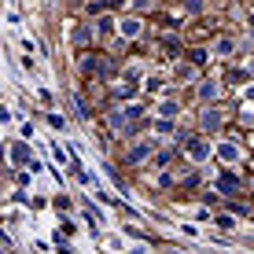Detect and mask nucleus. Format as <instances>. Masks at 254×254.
<instances>
[{
  "instance_id": "3",
  "label": "nucleus",
  "mask_w": 254,
  "mask_h": 254,
  "mask_svg": "<svg viewBox=\"0 0 254 254\" xmlns=\"http://www.w3.org/2000/svg\"><path fill=\"white\" fill-rule=\"evenodd\" d=\"M203 129H206V133H217V129H221V115H217L214 107L203 111Z\"/></svg>"
},
{
  "instance_id": "15",
  "label": "nucleus",
  "mask_w": 254,
  "mask_h": 254,
  "mask_svg": "<svg viewBox=\"0 0 254 254\" xmlns=\"http://www.w3.org/2000/svg\"><path fill=\"white\" fill-rule=\"evenodd\" d=\"M162 48L170 52V56H177V52H181V45H177V41H173V37H166V41H162Z\"/></svg>"
},
{
  "instance_id": "8",
  "label": "nucleus",
  "mask_w": 254,
  "mask_h": 254,
  "mask_svg": "<svg viewBox=\"0 0 254 254\" xmlns=\"http://www.w3.org/2000/svg\"><path fill=\"white\" fill-rule=\"evenodd\" d=\"M217 92H221V89H217V81H203V85H199V96H203V100H214Z\"/></svg>"
},
{
  "instance_id": "5",
  "label": "nucleus",
  "mask_w": 254,
  "mask_h": 254,
  "mask_svg": "<svg viewBox=\"0 0 254 254\" xmlns=\"http://www.w3.org/2000/svg\"><path fill=\"white\" fill-rule=\"evenodd\" d=\"M81 70H85V74H103L107 63H103V59H81Z\"/></svg>"
},
{
  "instance_id": "10",
  "label": "nucleus",
  "mask_w": 254,
  "mask_h": 254,
  "mask_svg": "<svg viewBox=\"0 0 254 254\" xmlns=\"http://www.w3.org/2000/svg\"><path fill=\"white\" fill-rule=\"evenodd\" d=\"M191 74H195V70H191L188 63H181L177 70H173V77H177V81H191Z\"/></svg>"
},
{
  "instance_id": "6",
  "label": "nucleus",
  "mask_w": 254,
  "mask_h": 254,
  "mask_svg": "<svg viewBox=\"0 0 254 254\" xmlns=\"http://www.w3.org/2000/svg\"><path fill=\"white\" fill-rule=\"evenodd\" d=\"M217 155H221V162H236V159H240V147H236V144H221Z\"/></svg>"
},
{
  "instance_id": "2",
  "label": "nucleus",
  "mask_w": 254,
  "mask_h": 254,
  "mask_svg": "<svg viewBox=\"0 0 254 254\" xmlns=\"http://www.w3.org/2000/svg\"><path fill=\"white\" fill-rule=\"evenodd\" d=\"M7 162H11V166L30 162V147H26V144H11V147H7Z\"/></svg>"
},
{
  "instance_id": "9",
  "label": "nucleus",
  "mask_w": 254,
  "mask_h": 254,
  "mask_svg": "<svg viewBox=\"0 0 254 254\" xmlns=\"http://www.w3.org/2000/svg\"><path fill=\"white\" fill-rule=\"evenodd\" d=\"M147 151H151V144H140V147H133V151H129V162H140V159H147Z\"/></svg>"
},
{
  "instance_id": "14",
  "label": "nucleus",
  "mask_w": 254,
  "mask_h": 254,
  "mask_svg": "<svg viewBox=\"0 0 254 254\" xmlns=\"http://www.w3.org/2000/svg\"><path fill=\"white\" fill-rule=\"evenodd\" d=\"M229 81H232V85H243V81H247V70H232Z\"/></svg>"
},
{
  "instance_id": "16",
  "label": "nucleus",
  "mask_w": 254,
  "mask_h": 254,
  "mask_svg": "<svg viewBox=\"0 0 254 254\" xmlns=\"http://www.w3.org/2000/svg\"><path fill=\"white\" fill-rule=\"evenodd\" d=\"M52 155H56V162H59V166H66V151H63L59 144H52Z\"/></svg>"
},
{
  "instance_id": "11",
  "label": "nucleus",
  "mask_w": 254,
  "mask_h": 254,
  "mask_svg": "<svg viewBox=\"0 0 254 254\" xmlns=\"http://www.w3.org/2000/svg\"><path fill=\"white\" fill-rule=\"evenodd\" d=\"M177 111H181V107H177V103H173V100L159 103V115H162V118H173V115H177Z\"/></svg>"
},
{
  "instance_id": "13",
  "label": "nucleus",
  "mask_w": 254,
  "mask_h": 254,
  "mask_svg": "<svg viewBox=\"0 0 254 254\" xmlns=\"http://www.w3.org/2000/svg\"><path fill=\"white\" fill-rule=\"evenodd\" d=\"M232 188H236V177H232V173H225V177H221V191H225V195H229Z\"/></svg>"
},
{
  "instance_id": "19",
  "label": "nucleus",
  "mask_w": 254,
  "mask_h": 254,
  "mask_svg": "<svg viewBox=\"0 0 254 254\" xmlns=\"http://www.w3.org/2000/svg\"><path fill=\"white\" fill-rule=\"evenodd\" d=\"M133 4H136V7H147V4H151V0H133Z\"/></svg>"
},
{
  "instance_id": "17",
  "label": "nucleus",
  "mask_w": 254,
  "mask_h": 254,
  "mask_svg": "<svg viewBox=\"0 0 254 254\" xmlns=\"http://www.w3.org/2000/svg\"><path fill=\"white\" fill-rule=\"evenodd\" d=\"M77 41H81V45H85V41H92V26H81V30H77Z\"/></svg>"
},
{
  "instance_id": "4",
  "label": "nucleus",
  "mask_w": 254,
  "mask_h": 254,
  "mask_svg": "<svg viewBox=\"0 0 254 254\" xmlns=\"http://www.w3.org/2000/svg\"><path fill=\"white\" fill-rule=\"evenodd\" d=\"M122 37H140V19H122Z\"/></svg>"
},
{
  "instance_id": "18",
  "label": "nucleus",
  "mask_w": 254,
  "mask_h": 254,
  "mask_svg": "<svg viewBox=\"0 0 254 254\" xmlns=\"http://www.w3.org/2000/svg\"><path fill=\"white\" fill-rule=\"evenodd\" d=\"M48 126H52V129H63L66 122H63V115H48Z\"/></svg>"
},
{
  "instance_id": "12",
  "label": "nucleus",
  "mask_w": 254,
  "mask_h": 254,
  "mask_svg": "<svg viewBox=\"0 0 254 254\" xmlns=\"http://www.w3.org/2000/svg\"><path fill=\"white\" fill-rule=\"evenodd\" d=\"M232 52H236L232 41H217V56H232Z\"/></svg>"
},
{
  "instance_id": "7",
  "label": "nucleus",
  "mask_w": 254,
  "mask_h": 254,
  "mask_svg": "<svg viewBox=\"0 0 254 254\" xmlns=\"http://www.w3.org/2000/svg\"><path fill=\"white\" fill-rule=\"evenodd\" d=\"M115 4H122V0H89V15H100L103 7H115Z\"/></svg>"
},
{
  "instance_id": "1",
  "label": "nucleus",
  "mask_w": 254,
  "mask_h": 254,
  "mask_svg": "<svg viewBox=\"0 0 254 254\" xmlns=\"http://www.w3.org/2000/svg\"><path fill=\"white\" fill-rule=\"evenodd\" d=\"M185 151H188V159H191V162H206V159H210V144H206V140H199V136H191V140H188Z\"/></svg>"
}]
</instances>
